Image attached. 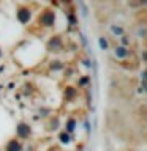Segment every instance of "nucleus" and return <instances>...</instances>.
Segmentation results:
<instances>
[{"mask_svg":"<svg viewBox=\"0 0 147 151\" xmlns=\"http://www.w3.org/2000/svg\"><path fill=\"white\" fill-rule=\"evenodd\" d=\"M16 135L19 139H27L30 135V126L25 124V123H19L16 127Z\"/></svg>","mask_w":147,"mask_h":151,"instance_id":"f257e3e1","label":"nucleus"},{"mask_svg":"<svg viewBox=\"0 0 147 151\" xmlns=\"http://www.w3.org/2000/svg\"><path fill=\"white\" fill-rule=\"evenodd\" d=\"M16 17L21 24H27L30 21V9L28 8H19L16 11Z\"/></svg>","mask_w":147,"mask_h":151,"instance_id":"f03ea898","label":"nucleus"},{"mask_svg":"<svg viewBox=\"0 0 147 151\" xmlns=\"http://www.w3.org/2000/svg\"><path fill=\"white\" fill-rule=\"evenodd\" d=\"M40 21H41V24H43L44 27H52V25H54V22H55V16H54V13L46 11V13L41 14Z\"/></svg>","mask_w":147,"mask_h":151,"instance_id":"7ed1b4c3","label":"nucleus"},{"mask_svg":"<svg viewBox=\"0 0 147 151\" xmlns=\"http://www.w3.org/2000/svg\"><path fill=\"white\" fill-rule=\"evenodd\" d=\"M114 55L117 57V58H120V60H125L130 57V50L127 49V47H123V46H117L116 49H114Z\"/></svg>","mask_w":147,"mask_h":151,"instance_id":"20e7f679","label":"nucleus"},{"mask_svg":"<svg viewBox=\"0 0 147 151\" xmlns=\"http://www.w3.org/2000/svg\"><path fill=\"white\" fill-rule=\"evenodd\" d=\"M5 151H22V145H21V142L16 140V139H13V140H9L7 146H5Z\"/></svg>","mask_w":147,"mask_h":151,"instance_id":"39448f33","label":"nucleus"},{"mask_svg":"<svg viewBox=\"0 0 147 151\" xmlns=\"http://www.w3.org/2000/svg\"><path fill=\"white\" fill-rule=\"evenodd\" d=\"M60 46H62V40L59 36H55V38H52L51 42H49V47H51V50H59L60 49Z\"/></svg>","mask_w":147,"mask_h":151,"instance_id":"423d86ee","label":"nucleus"},{"mask_svg":"<svg viewBox=\"0 0 147 151\" xmlns=\"http://www.w3.org/2000/svg\"><path fill=\"white\" fill-rule=\"evenodd\" d=\"M74 129H76V121L73 120V118H71V120H68V121H66L65 132H68V134H71V132H73Z\"/></svg>","mask_w":147,"mask_h":151,"instance_id":"0eeeda50","label":"nucleus"},{"mask_svg":"<svg viewBox=\"0 0 147 151\" xmlns=\"http://www.w3.org/2000/svg\"><path fill=\"white\" fill-rule=\"evenodd\" d=\"M111 33L114 36H123V28L119 25H111Z\"/></svg>","mask_w":147,"mask_h":151,"instance_id":"6e6552de","label":"nucleus"},{"mask_svg":"<svg viewBox=\"0 0 147 151\" xmlns=\"http://www.w3.org/2000/svg\"><path fill=\"white\" fill-rule=\"evenodd\" d=\"M98 46H100V49L101 50H106L109 44H108V40H104V36H100L98 38Z\"/></svg>","mask_w":147,"mask_h":151,"instance_id":"1a4fd4ad","label":"nucleus"},{"mask_svg":"<svg viewBox=\"0 0 147 151\" xmlns=\"http://www.w3.org/2000/svg\"><path fill=\"white\" fill-rule=\"evenodd\" d=\"M59 139L62 143H70V134L68 132H62V134L59 135Z\"/></svg>","mask_w":147,"mask_h":151,"instance_id":"9d476101","label":"nucleus"},{"mask_svg":"<svg viewBox=\"0 0 147 151\" xmlns=\"http://www.w3.org/2000/svg\"><path fill=\"white\" fill-rule=\"evenodd\" d=\"M120 41H122V46H123V47H128V46H130V40H128L125 35L120 36Z\"/></svg>","mask_w":147,"mask_h":151,"instance_id":"9b49d317","label":"nucleus"},{"mask_svg":"<svg viewBox=\"0 0 147 151\" xmlns=\"http://www.w3.org/2000/svg\"><path fill=\"white\" fill-rule=\"evenodd\" d=\"M55 65H52V69H62V65H60V61H54Z\"/></svg>","mask_w":147,"mask_h":151,"instance_id":"f8f14e48","label":"nucleus"},{"mask_svg":"<svg viewBox=\"0 0 147 151\" xmlns=\"http://www.w3.org/2000/svg\"><path fill=\"white\" fill-rule=\"evenodd\" d=\"M87 80H89V79H87V77H84V79H82V80H81V83H82V85H84V83H87Z\"/></svg>","mask_w":147,"mask_h":151,"instance_id":"ddd939ff","label":"nucleus"},{"mask_svg":"<svg viewBox=\"0 0 147 151\" xmlns=\"http://www.w3.org/2000/svg\"><path fill=\"white\" fill-rule=\"evenodd\" d=\"M144 60L147 61V54H144Z\"/></svg>","mask_w":147,"mask_h":151,"instance_id":"4468645a","label":"nucleus"},{"mask_svg":"<svg viewBox=\"0 0 147 151\" xmlns=\"http://www.w3.org/2000/svg\"><path fill=\"white\" fill-rule=\"evenodd\" d=\"M0 57H2V50H0Z\"/></svg>","mask_w":147,"mask_h":151,"instance_id":"2eb2a0df","label":"nucleus"}]
</instances>
